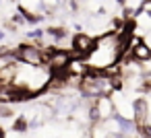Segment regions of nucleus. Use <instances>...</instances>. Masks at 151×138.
<instances>
[{
	"label": "nucleus",
	"instance_id": "f257e3e1",
	"mask_svg": "<svg viewBox=\"0 0 151 138\" xmlns=\"http://www.w3.org/2000/svg\"><path fill=\"white\" fill-rule=\"evenodd\" d=\"M120 52H122V48H120L118 37L108 35V37H104V39H99L95 43L93 52L87 58V64L93 66V68H108V66H112L116 62V58L120 56Z\"/></svg>",
	"mask_w": 151,
	"mask_h": 138
},
{
	"label": "nucleus",
	"instance_id": "f03ea898",
	"mask_svg": "<svg viewBox=\"0 0 151 138\" xmlns=\"http://www.w3.org/2000/svg\"><path fill=\"white\" fill-rule=\"evenodd\" d=\"M114 87V80L101 74H83L81 78V91L87 97H101Z\"/></svg>",
	"mask_w": 151,
	"mask_h": 138
},
{
	"label": "nucleus",
	"instance_id": "7ed1b4c3",
	"mask_svg": "<svg viewBox=\"0 0 151 138\" xmlns=\"http://www.w3.org/2000/svg\"><path fill=\"white\" fill-rule=\"evenodd\" d=\"M17 58L25 64H35V66L46 64V54L35 46H21L17 50Z\"/></svg>",
	"mask_w": 151,
	"mask_h": 138
},
{
	"label": "nucleus",
	"instance_id": "20e7f679",
	"mask_svg": "<svg viewBox=\"0 0 151 138\" xmlns=\"http://www.w3.org/2000/svg\"><path fill=\"white\" fill-rule=\"evenodd\" d=\"M95 43H97V41H95L93 37H89V35H77L75 41H73V50H75L79 56H89V54L93 52Z\"/></svg>",
	"mask_w": 151,
	"mask_h": 138
},
{
	"label": "nucleus",
	"instance_id": "39448f33",
	"mask_svg": "<svg viewBox=\"0 0 151 138\" xmlns=\"http://www.w3.org/2000/svg\"><path fill=\"white\" fill-rule=\"evenodd\" d=\"M132 109H134V117H137L139 122H143L145 111H147V103H145V101H137V103L132 105Z\"/></svg>",
	"mask_w": 151,
	"mask_h": 138
},
{
	"label": "nucleus",
	"instance_id": "423d86ee",
	"mask_svg": "<svg viewBox=\"0 0 151 138\" xmlns=\"http://www.w3.org/2000/svg\"><path fill=\"white\" fill-rule=\"evenodd\" d=\"M143 6V0H126V9H130V13L139 11Z\"/></svg>",
	"mask_w": 151,
	"mask_h": 138
},
{
	"label": "nucleus",
	"instance_id": "0eeeda50",
	"mask_svg": "<svg viewBox=\"0 0 151 138\" xmlns=\"http://www.w3.org/2000/svg\"><path fill=\"white\" fill-rule=\"evenodd\" d=\"M25 126H27V122H25V120H17V124H15V128H17V130H25Z\"/></svg>",
	"mask_w": 151,
	"mask_h": 138
},
{
	"label": "nucleus",
	"instance_id": "6e6552de",
	"mask_svg": "<svg viewBox=\"0 0 151 138\" xmlns=\"http://www.w3.org/2000/svg\"><path fill=\"white\" fill-rule=\"evenodd\" d=\"M0 39H2V33H0Z\"/></svg>",
	"mask_w": 151,
	"mask_h": 138
}]
</instances>
